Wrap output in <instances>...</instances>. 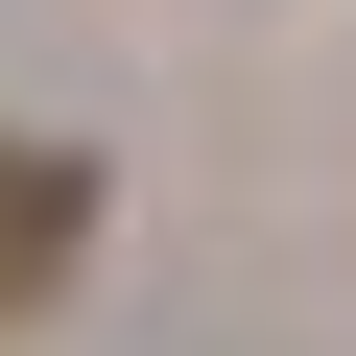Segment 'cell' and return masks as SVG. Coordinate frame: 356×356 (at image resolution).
I'll return each instance as SVG.
<instances>
[{
	"label": "cell",
	"mask_w": 356,
	"mask_h": 356,
	"mask_svg": "<svg viewBox=\"0 0 356 356\" xmlns=\"http://www.w3.org/2000/svg\"><path fill=\"white\" fill-rule=\"evenodd\" d=\"M72 238H95V166L0 143V309H24V285H72Z\"/></svg>",
	"instance_id": "cell-1"
}]
</instances>
